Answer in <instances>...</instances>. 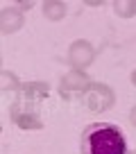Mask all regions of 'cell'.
<instances>
[{
    "instance_id": "obj_1",
    "label": "cell",
    "mask_w": 136,
    "mask_h": 154,
    "mask_svg": "<svg viewBox=\"0 0 136 154\" xmlns=\"http://www.w3.org/2000/svg\"><path fill=\"white\" fill-rule=\"evenodd\" d=\"M82 154H127L125 134L113 122H93L79 136Z\"/></svg>"
},
{
    "instance_id": "obj_2",
    "label": "cell",
    "mask_w": 136,
    "mask_h": 154,
    "mask_svg": "<svg viewBox=\"0 0 136 154\" xmlns=\"http://www.w3.org/2000/svg\"><path fill=\"white\" fill-rule=\"evenodd\" d=\"M111 102H113V93L109 91L107 86H95V88H91V93L86 95L88 109H95V111L107 109Z\"/></svg>"
},
{
    "instance_id": "obj_3",
    "label": "cell",
    "mask_w": 136,
    "mask_h": 154,
    "mask_svg": "<svg viewBox=\"0 0 136 154\" xmlns=\"http://www.w3.org/2000/svg\"><path fill=\"white\" fill-rule=\"evenodd\" d=\"M93 59V48L86 41H75L73 50H70V61L75 63V68H86Z\"/></svg>"
},
{
    "instance_id": "obj_4",
    "label": "cell",
    "mask_w": 136,
    "mask_h": 154,
    "mask_svg": "<svg viewBox=\"0 0 136 154\" xmlns=\"http://www.w3.org/2000/svg\"><path fill=\"white\" fill-rule=\"evenodd\" d=\"M88 86V79L82 75V72H70V75L63 77V84H61V91L68 93L70 88H75V91H82V88Z\"/></svg>"
},
{
    "instance_id": "obj_5",
    "label": "cell",
    "mask_w": 136,
    "mask_h": 154,
    "mask_svg": "<svg viewBox=\"0 0 136 154\" xmlns=\"http://www.w3.org/2000/svg\"><path fill=\"white\" fill-rule=\"evenodd\" d=\"M18 25H20V14L18 11H14V9L2 11V29H5V32H14Z\"/></svg>"
},
{
    "instance_id": "obj_6",
    "label": "cell",
    "mask_w": 136,
    "mask_h": 154,
    "mask_svg": "<svg viewBox=\"0 0 136 154\" xmlns=\"http://www.w3.org/2000/svg\"><path fill=\"white\" fill-rule=\"evenodd\" d=\"M14 120L18 127H25V129H39L41 127V120H36V116H29V113H16L14 111Z\"/></svg>"
},
{
    "instance_id": "obj_7",
    "label": "cell",
    "mask_w": 136,
    "mask_h": 154,
    "mask_svg": "<svg viewBox=\"0 0 136 154\" xmlns=\"http://www.w3.org/2000/svg\"><path fill=\"white\" fill-rule=\"evenodd\" d=\"M131 122H134V125H136V109L131 111Z\"/></svg>"
},
{
    "instance_id": "obj_8",
    "label": "cell",
    "mask_w": 136,
    "mask_h": 154,
    "mask_svg": "<svg viewBox=\"0 0 136 154\" xmlns=\"http://www.w3.org/2000/svg\"><path fill=\"white\" fill-rule=\"evenodd\" d=\"M134 82H136V72H134Z\"/></svg>"
},
{
    "instance_id": "obj_9",
    "label": "cell",
    "mask_w": 136,
    "mask_h": 154,
    "mask_svg": "<svg viewBox=\"0 0 136 154\" xmlns=\"http://www.w3.org/2000/svg\"><path fill=\"white\" fill-rule=\"evenodd\" d=\"M134 154H136V152H134Z\"/></svg>"
}]
</instances>
